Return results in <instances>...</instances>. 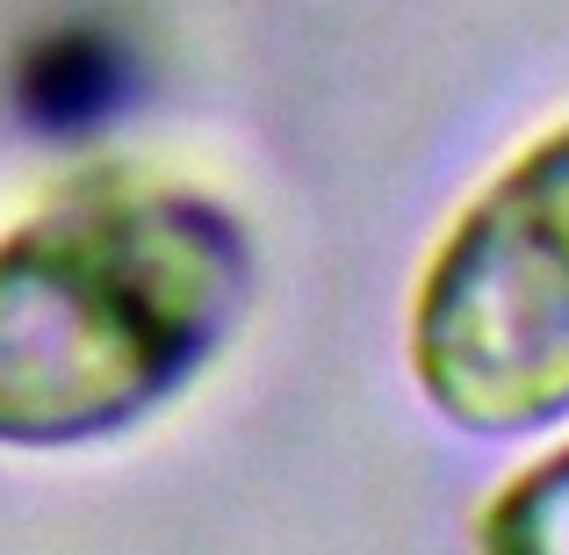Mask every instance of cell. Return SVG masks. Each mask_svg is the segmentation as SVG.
I'll list each match as a JSON object with an SVG mask.
<instances>
[{"mask_svg":"<svg viewBox=\"0 0 569 555\" xmlns=\"http://www.w3.org/2000/svg\"><path fill=\"white\" fill-rule=\"evenodd\" d=\"M260 296V246L188 181L66 188L0 231V447L66 455L181 404Z\"/></svg>","mask_w":569,"mask_h":555,"instance_id":"6da1fadb","label":"cell"},{"mask_svg":"<svg viewBox=\"0 0 569 555\" xmlns=\"http://www.w3.org/2000/svg\"><path fill=\"white\" fill-rule=\"evenodd\" d=\"M476 542L498 555H569V440L490 490V505L476 513Z\"/></svg>","mask_w":569,"mask_h":555,"instance_id":"3957f363","label":"cell"},{"mask_svg":"<svg viewBox=\"0 0 569 555\" xmlns=\"http://www.w3.org/2000/svg\"><path fill=\"white\" fill-rule=\"evenodd\" d=\"M418 397L476 440L569 418V116L461 202L403 310Z\"/></svg>","mask_w":569,"mask_h":555,"instance_id":"7a4b0ae2","label":"cell"}]
</instances>
